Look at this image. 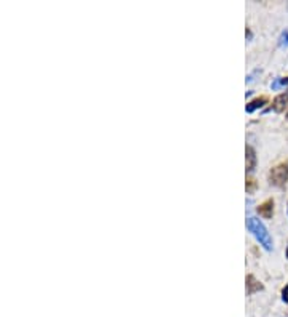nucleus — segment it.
Here are the masks:
<instances>
[{
    "label": "nucleus",
    "instance_id": "nucleus-1",
    "mask_svg": "<svg viewBox=\"0 0 288 317\" xmlns=\"http://www.w3.org/2000/svg\"><path fill=\"white\" fill-rule=\"evenodd\" d=\"M246 229L250 231L253 235H255V239L263 245L268 252H271L272 250V239H271V235L266 229V226L263 223H261L259 220L256 218H246Z\"/></svg>",
    "mask_w": 288,
    "mask_h": 317
},
{
    "label": "nucleus",
    "instance_id": "nucleus-2",
    "mask_svg": "<svg viewBox=\"0 0 288 317\" xmlns=\"http://www.w3.org/2000/svg\"><path fill=\"white\" fill-rule=\"evenodd\" d=\"M286 181H288V161L280 162L279 165L271 168V171H269V183L272 184V186L283 188Z\"/></svg>",
    "mask_w": 288,
    "mask_h": 317
},
{
    "label": "nucleus",
    "instance_id": "nucleus-3",
    "mask_svg": "<svg viewBox=\"0 0 288 317\" xmlns=\"http://www.w3.org/2000/svg\"><path fill=\"white\" fill-rule=\"evenodd\" d=\"M286 108H288V90L283 91V93H280L279 96L274 98L272 106H271L269 109L274 111V112H282V111H285Z\"/></svg>",
    "mask_w": 288,
    "mask_h": 317
},
{
    "label": "nucleus",
    "instance_id": "nucleus-4",
    "mask_svg": "<svg viewBox=\"0 0 288 317\" xmlns=\"http://www.w3.org/2000/svg\"><path fill=\"white\" fill-rule=\"evenodd\" d=\"M256 210H258L259 216H263V218H266V220L272 218V215H274V201H272V199L264 201L263 204L258 205Z\"/></svg>",
    "mask_w": 288,
    "mask_h": 317
},
{
    "label": "nucleus",
    "instance_id": "nucleus-5",
    "mask_svg": "<svg viewBox=\"0 0 288 317\" xmlns=\"http://www.w3.org/2000/svg\"><path fill=\"white\" fill-rule=\"evenodd\" d=\"M245 161H246V173H252L256 167V152L252 146H246L245 149Z\"/></svg>",
    "mask_w": 288,
    "mask_h": 317
},
{
    "label": "nucleus",
    "instance_id": "nucleus-6",
    "mask_svg": "<svg viewBox=\"0 0 288 317\" xmlns=\"http://www.w3.org/2000/svg\"><path fill=\"white\" fill-rule=\"evenodd\" d=\"M263 288H264L263 284H261L259 281H256L255 275H252V274L246 275V293L248 295H253L256 292H261Z\"/></svg>",
    "mask_w": 288,
    "mask_h": 317
},
{
    "label": "nucleus",
    "instance_id": "nucleus-7",
    "mask_svg": "<svg viewBox=\"0 0 288 317\" xmlns=\"http://www.w3.org/2000/svg\"><path fill=\"white\" fill-rule=\"evenodd\" d=\"M268 103V98L266 96H259V98H255L253 101H250L246 104V108H245V111L248 112V114H252V112H255V111H258V109H261L263 108V106Z\"/></svg>",
    "mask_w": 288,
    "mask_h": 317
},
{
    "label": "nucleus",
    "instance_id": "nucleus-8",
    "mask_svg": "<svg viewBox=\"0 0 288 317\" xmlns=\"http://www.w3.org/2000/svg\"><path fill=\"white\" fill-rule=\"evenodd\" d=\"M286 85H288V77H279V78H276V81L271 84V88L272 90H279V88L286 87Z\"/></svg>",
    "mask_w": 288,
    "mask_h": 317
},
{
    "label": "nucleus",
    "instance_id": "nucleus-9",
    "mask_svg": "<svg viewBox=\"0 0 288 317\" xmlns=\"http://www.w3.org/2000/svg\"><path fill=\"white\" fill-rule=\"evenodd\" d=\"M245 188H246V192H248V194H253V192L256 191V188H258V184H256V181H255L253 178L248 176V178H246V184H245Z\"/></svg>",
    "mask_w": 288,
    "mask_h": 317
},
{
    "label": "nucleus",
    "instance_id": "nucleus-10",
    "mask_svg": "<svg viewBox=\"0 0 288 317\" xmlns=\"http://www.w3.org/2000/svg\"><path fill=\"white\" fill-rule=\"evenodd\" d=\"M288 45V31L282 32V35L279 37V47H286Z\"/></svg>",
    "mask_w": 288,
    "mask_h": 317
},
{
    "label": "nucleus",
    "instance_id": "nucleus-11",
    "mask_svg": "<svg viewBox=\"0 0 288 317\" xmlns=\"http://www.w3.org/2000/svg\"><path fill=\"white\" fill-rule=\"evenodd\" d=\"M282 298H283L285 303H288V285H285L283 290H282Z\"/></svg>",
    "mask_w": 288,
    "mask_h": 317
},
{
    "label": "nucleus",
    "instance_id": "nucleus-12",
    "mask_svg": "<svg viewBox=\"0 0 288 317\" xmlns=\"http://www.w3.org/2000/svg\"><path fill=\"white\" fill-rule=\"evenodd\" d=\"M246 37H248V38H252V32H250V29H246Z\"/></svg>",
    "mask_w": 288,
    "mask_h": 317
},
{
    "label": "nucleus",
    "instance_id": "nucleus-13",
    "mask_svg": "<svg viewBox=\"0 0 288 317\" xmlns=\"http://www.w3.org/2000/svg\"><path fill=\"white\" fill-rule=\"evenodd\" d=\"M286 258H288V247H286Z\"/></svg>",
    "mask_w": 288,
    "mask_h": 317
},
{
    "label": "nucleus",
    "instance_id": "nucleus-14",
    "mask_svg": "<svg viewBox=\"0 0 288 317\" xmlns=\"http://www.w3.org/2000/svg\"><path fill=\"white\" fill-rule=\"evenodd\" d=\"M286 121H288V114H286Z\"/></svg>",
    "mask_w": 288,
    "mask_h": 317
}]
</instances>
